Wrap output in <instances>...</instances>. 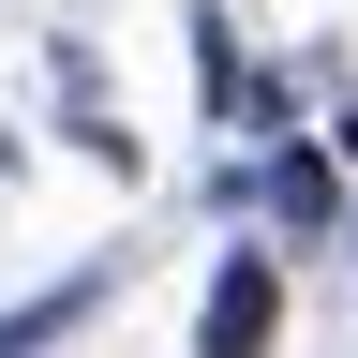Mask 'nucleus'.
Segmentation results:
<instances>
[{
    "label": "nucleus",
    "mask_w": 358,
    "mask_h": 358,
    "mask_svg": "<svg viewBox=\"0 0 358 358\" xmlns=\"http://www.w3.org/2000/svg\"><path fill=\"white\" fill-rule=\"evenodd\" d=\"M268 329H284V268L268 254H224V284H209V358H268Z\"/></svg>",
    "instance_id": "obj_1"
},
{
    "label": "nucleus",
    "mask_w": 358,
    "mask_h": 358,
    "mask_svg": "<svg viewBox=\"0 0 358 358\" xmlns=\"http://www.w3.org/2000/svg\"><path fill=\"white\" fill-rule=\"evenodd\" d=\"M268 209H284V224H329V164H268Z\"/></svg>",
    "instance_id": "obj_2"
},
{
    "label": "nucleus",
    "mask_w": 358,
    "mask_h": 358,
    "mask_svg": "<svg viewBox=\"0 0 358 358\" xmlns=\"http://www.w3.org/2000/svg\"><path fill=\"white\" fill-rule=\"evenodd\" d=\"M343 164H358V120H343Z\"/></svg>",
    "instance_id": "obj_3"
}]
</instances>
